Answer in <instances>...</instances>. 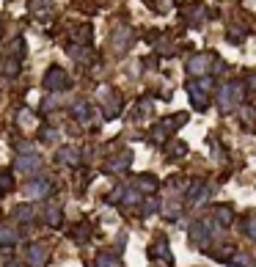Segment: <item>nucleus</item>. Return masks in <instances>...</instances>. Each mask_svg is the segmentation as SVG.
<instances>
[{"label":"nucleus","instance_id":"f257e3e1","mask_svg":"<svg viewBox=\"0 0 256 267\" xmlns=\"http://www.w3.org/2000/svg\"><path fill=\"white\" fill-rule=\"evenodd\" d=\"M240 100H242V88L237 83H229V85H223L220 88V108L229 113L231 108H237L240 105Z\"/></svg>","mask_w":256,"mask_h":267},{"label":"nucleus","instance_id":"f03ea898","mask_svg":"<svg viewBox=\"0 0 256 267\" xmlns=\"http://www.w3.org/2000/svg\"><path fill=\"white\" fill-rule=\"evenodd\" d=\"M44 85H47L50 91H63V88H69V80H66V74L61 72V69H50L47 72V77H44Z\"/></svg>","mask_w":256,"mask_h":267},{"label":"nucleus","instance_id":"7ed1b4c3","mask_svg":"<svg viewBox=\"0 0 256 267\" xmlns=\"http://www.w3.org/2000/svg\"><path fill=\"white\" fill-rule=\"evenodd\" d=\"M55 160L61 162V165H80V152L74 146H63V149H58Z\"/></svg>","mask_w":256,"mask_h":267},{"label":"nucleus","instance_id":"20e7f679","mask_svg":"<svg viewBox=\"0 0 256 267\" xmlns=\"http://www.w3.org/2000/svg\"><path fill=\"white\" fill-rule=\"evenodd\" d=\"M47 248H44V245H31V248H28V262H31L33 267H44V264H47Z\"/></svg>","mask_w":256,"mask_h":267},{"label":"nucleus","instance_id":"39448f33","mask_svg":"<svg viewBox=\"0 0 256 267\" xmlns=\"http://www.w3.org/2000/svg\"><path fill=\"white\" fill-rule=\"evenodd\" d=\"M50 193V185L44 182V179H39V182H31L25 188V196L28 199H44V196Z\"/></svg>","mask_w":256,"mask_h":267},{"label":"nucleus","instance_id":"423d86ee","mask_svg":"<svg viewBox=\"0 0 256 267\" xmlns=\"http://www.w3.org/2000/svg\"><path fill=\"white\" fill-rule=\"evenodd\" d=\"M130 162H132V152H121L119 157H113V160H108V162H105V168L116 173V171H124V168L130 165Z\"/></svg>","mask_w":256,"mask_h":267},{"label":"nucleus","instance_id":"0eeeda50","mask_svg":"<svg viewBox=\"0 0 256 267\" xmlns=\"http://www.w3.org/2000/svg\"><path fill=\"white\" fill-rule=\"evenodd\" d=\"M209 61H212L209 55H196L193 61H188V72L190 74H204L209 69Z\"/></svg>","mask_w":256,"mask_h":267},{"label":"nucleus","instance_id":"6e6552de","mask_svg":"<svg viewBox=\"0 0 256 267\" xmlns=\"http://www.w3.org/2000/svg\"><path fill=\"white\" fill-rule=\"evenodd\" d=\"M17 171H22V173L39 171V157H36V154H31V157H20V160H17Z\"/></svg>","mask_w":256,"mask_h":267},{"label":"nucleus","instance_id":"1a4fd4ad","mask_svg":"<svg viewBox=\"0 0 256 267\" xmlns=\"http://www.w3.org/2000/svg\"><path fill=\"white\" fill-rule=\"evenodd\" d=\"M188 91H190V97H193V102H196V110H204L207 108V91H201L199 85H188Z\"/></svg>","mask_w":256,"mask_h":267},{"label":"nucleus","instance_id":"9d476101","mask_svg":"<svg viewBox=\"0 0 256 267\" xmlns=\"http://www.w3.org/2000/svg\"><path fill=\"white\" fill-rule=\"evenodd\" d=\"M0 242H3V245H14L17 242V231L11 229L9 223H0Z\"/></svg>","mask_w":256,"mask_h":267},{"label":"nucleus","instance_id":"9b49d317","mask_svg":"<svg viewBox=\"0 0 256 267\" xmlns=\"http://www.w3.org/2000/svg\"><path fill=\"white\" fill-rule=\"evenodd\" d=\"M14 218L20 220V223H28V220L33 218V210L28 204H20V207H14Z\"/></svg>","mask_w":256,"mask_h":267},{"label":"nucleus","instance_id":"f8f14e48","mask_svg":"<svg viewBox=\"0 0 256 267\" xmlns=\"http://www.w3.org/2000/svg\"><path fill=\"white\" fill-rule=\"evenodd\" d=\"M204 196H207V188H204V185H201V182H196L193 188L188 190V199L193 201V204H196V201H201V199H204Z\"/></svg>","mask_w":256,"mask_h":267},{"label":"nucleus","instance_id":"ddd939ff","mask_svg":"<svg viewBox=\"0 0 256 267\" xmlns=\"http://www.w3.org/2000/svg\"><path fill=\"white\" fill-rule=\"evenodd\" d=\"M14 188V176L9 171H0V193H9Z\"/></svg>","mask_w":256,"mask_h":267},{"label":"nucleus","instance_id":"4468645a","mask_svg":"<svg viewBox=\"0 0 256 267\" xmlns=\"http://www.w3.org/2000/svg\"><path fill=\"white\" fill-rule=\"evenodd\" d=\"M100 267H121L113 253H100Z\"/></svg>","mask_w":256,"mask_h":267},{"label":"nucleus","instance_id":"2eb2a0df","mask_svg":"<svg viewBox=\"0 0 256 267\" xmlns=\"http://www.w3.org/2000/svg\"><path fill=\"white\" fill-rule=\"evenodd\" d=\"M215 215H218V223H231V210L229 207H218V210H215Z\"/></svg>","mask_w":256,"mask_h":267},{"label":"nucleus","instance_id":"dca6fc26","mask_svg":"<svg viewBox=\"0 0 256 267\" xmlns=\"http://www.w3.org/2000/svg\"><path fill=\"white\" fill-rule=\"evenodd\" d=\"M72 116H74V119H89V108H86V102H77V105H74L72 108Z\"/></svg>","mask_w":256,"mask_h":267},{"label":"nucleus","instance_id":"f3484780","mask_svg":"<svg viewBox=\"0 0 256 267\" xmlns=\"http://www.w3.org/2000/svg\"><path fill=\"white\" fill-rule=\"evenodd\" d=\"M138 199H141V196H138V190H127V193H124V204H135Z\"/></svg>","mask_w":256,"mask_h":267},{"label":"nucleus","instance_id":"a211bd4d","mask_svg":"<svg viewBox=\"0 0 256 267\" xmlns=\"http://www.w3.org/2000/svg\"><path fill=\"white\" fill-rule=\"evenodd\" d=\"M20 124L22 127H31L33 124V119H31V113H28V110H22V113H20Z\"/></svg>","mask_w":256,"mask_h":267},{"label":"nucleus","instance_id":"6ab92c4d","mask_svg":"<svg viewBox=\"0 0 256 267\" xmlns=\"http://www.w3.org/2000/svg\"><path fill=\"white\" fill-rule=\"evenodd\" d=\"M58 220H61V212H58V210H50V212H47V223H52V226H55Z\"/></svg>","mask_w":256,"mask_h":267},{"label":"nucleus","instance_id":"aec40b11","mask_svg":"<svg viewBox=\"0 0 256 267\" xmlns=\"http://www.w3.org/2000/svg\"><path fill=\"white\" fill-rule=\"evenodd\" d=\"M179 154H185V143H174L171 146V157H179Z\"/></svg>","mask_w":256,"mask_h":267},{"label":"nucleus","instance_id":"412c9836","mask_svg":"<svg viewBox=\"0 0 256 267\" xmlns=\"http://www.w3.org/2000/svg\"><path fill=\"white\" fill-rule=\"evenodd\" d=\"M20 154H33V146L31 143H20Z\"/></svg>","mask_w":256,"mask_h":267},{"label":"nucleus","instance_id":"4be33fe9","mask_svg":"<svg viewBox=\"0 0 256 267\" xmlns=\"http://www.w3.org/2000/svg\"><path fill=\"white\" fill-rule=\"evenodd\" d=\"M143 210H146V212H154V210H157V201H154V199H149V201H146V207H143Z\"/></svg>","mask_w":256,"mask_h":267},{"label":"nucleus","instance_id":"5701e85b","mask_svg":"<svg viewBox=\"0 0 256 267\" xmlns=\"http://www.w3.org/2000/svg\"><path fill=\"white\" fill-rule=\"evenodd\" d=\"M248 229H251V240H256V223L251 220V226H248Z\"/></svg>","mask_w":256,"mask_h":267},{"label":"nucleus","instance_id":"b1692460","mask_svg":"<svg viewBox=\"0 0 256 267\" xmlns=\"http://www.w3.org/2000/svg\"><path fill=\"white\" fill-rule=\"evenodd\" d=\"M9 267H22V264H17V262H11V264H9Z\"/></svg>","mask_w":256,"mask_h":267}]
</instances>
